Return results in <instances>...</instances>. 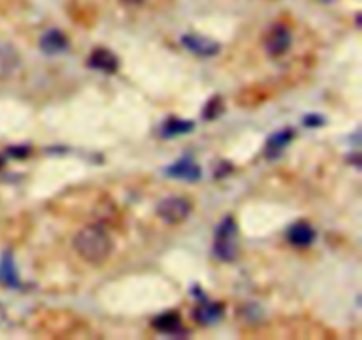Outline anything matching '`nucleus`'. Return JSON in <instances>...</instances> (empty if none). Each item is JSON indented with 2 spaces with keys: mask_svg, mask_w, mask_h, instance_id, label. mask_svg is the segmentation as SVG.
<instances>
[{
  "mask_svg": "<svg viewBox=\"0 0 362 340\" xmlns=\"http://www.w3.org/2000/svg\"><path fill=\"white\" fill-rule=\"evenodd\" d=\"M304 124L310 128H317V126H320V124H324V119H322L320 115H315V113H311V115L304 117Z\"/></svg>",
  "mask_w": 362,
  "mask_h": 340,
  "instance_id": "nucleus-16",
  "label": "nucleus"
},
{
  "mask_svg": "<svg viewBox=\"0 0 362 340\" xmlns=\"http://www.w3.org/2000/svg\"><path fill=\"white\" fill-rule=\"evenodd\" d=\"M223 317V305L214 303V301H209L207 298L202 300L200 307L194 310V321L200 322V324H214L219 319Z\"/></svg>",
  "mask_w": 362,
  "mask_h": 340,
  "instance_id": "nucleus-10",
  "label": "nucleus"
},
{
  "mask_svg": "<svg viewBox=\"0 0 362 340\" xmlns=\"http://www.w3.org/2000/svg\"><path fill=\"white\" fill-rule=\"evenodd\" d=\"M4 165V162H2V159H0V166H2Z\"/></svg>",
  "mask_w": 362,
  "mask_h": 340,
  "instance_id": "nucleus-19",
  "label": "nucleus"
},
{
  "mask_svg": "<svg viewBox=\"0 0 362 340\" xmlns=\"http://www.w3.org/2000/svg\"><path fill=\"white\" fill-rule=\"evenodd\" d=\"M124 2H131V4H136V2H141V0H124Z\"/></svg>",
  "mask_w": 362,
  "mask_h": 340,
  "instance_id": "nucleus-17",
  "label": "nucleus"
},
{
  "mask_svg": "<svg viewBox=\"0 0 362 340\" xmlns=\"http://www.w3.org/2000/svg\"><path fill=\"white\" fill-rule=\"evenodd\" d=\"M239 254V229L232 216H226L218 225L214 236V255L223 262H233Z\"/></svg>",
  "mask_w": 362,
  "mask_h": 340,
  "instance_id": "nucleus-2",
  "label": "nucleus"
},
{
  "mask_svg": "<svg viewBox=\"0 0 362 340\" xmlns=\"http://www.w3.org/2000/svg\"><path fill=\"white\" fill-rule=\"evenodd\" d=\"M317 237L313 227L306 222H297L293 225H290V229L286 230V239L293 244V246H310L311 243Z\"/></svg>",
  "mask_w": 362,
  "mask_h": 340,
  "instance_id": "nucleus-8",
  "label": "nucleus"
},
{
  "mask_svg": "<svg viewBox=\"0 0 362 340\" xmlns=\"http://www.w3.org/2000/svg\"><path fill=\"white\" fill-rule=\"evenodd\" d=\"M73 246L76 254L88 264H103L113 250V241L105 227L87 225L78 230Z\"/></svg>",
  "mask_w": 362,
  "mask_h": 340,
  "instance_id": "nucleus-1",
  "label": "nucleus"
},
{
  "mask_svg": "<svg viewBox=\"0 0 362 340\" xmlns=\"http://www.w3.org/2000/svg\"><path fill=\"white\" fill-rule=\"evenodd\" d=\"M182 45L184 48H187L191 53H194L198 57H214L221 50L218 42L198 34L182 35Z\"/></svg>",
  "mask_w": 362,
  "mask_h": 340,
  "instance_id": "nucleus-5",
  "label": "nucleus"
},
{
  "mask_svg": "<svg viewBox=\"0 0 362 340\" xmlns=\"http://www.w3.org/2000/svg\"><path fill=\"white\" fill-rule=\"evenodd\" d=\"M292 45V34L285 25H276L269 30L265 38V50L271 57H279L286 52Z\"/></svg>",
  "mask_w": 362,
  "mask_h": 340,
  "instance_id": "nucleus-4",
  "label": "nucleus"
},
{
  "mask_svg": "<svg viewBox=\"0 0 362 340\" xmlns=\"http://www.w3.org/2000/svg\"><path fill=\"white\" fill-rule=\"evenodd\" d=\"M0 283L6 287H18V283H20L16 266H14L11 254H6L0 261Z\"/></svg>",
  "mask_w": 362,
  "mask_h": 340,
  "instance_id": "nucleus-13",
  "label": "nucleus"
},
{
  "mask_svg": "<svg viewBox=\"0 0 362 340\" xmlns=\"http://www.w3.org/2000/svg\"><path fill=\"white\" fill-rule=\"evenodd\" d=\"M39 46L46 55H55V53H62L64 50H67V38L57 28H49L48 32L42 34Z\"/></svg>",
  "mask_w": 362,
  "mask_h": 340,
  "instance_id": "nucleus-9",
  "label": "nucleus"
},
{
  "mask_svg": "<svg viewBox=\"0 0 362 340\" xmlns=\"http://www.w3.org/2000/svg\"><path fill=\"white\" fill-rule=\"evenodd\" d=\"M318 2H332V0H318Z\"/></svg>",
  "mask_w": 362,
  "mask_h": 340,
  "instance_id": "nucleus-18",
  "label": "nucleus"
},
{
  "mask_svg": "<svg viewBox=\"0 0 362 340\" xmlns=\"http://www.w3.org/2000/svg\"><path fill=\"white\" fill-rule=\"evenodd\" d=\"M194 128V124L191 120H184V119H170L168 123L163 124L161 135L166 138L177 137V135H184L189 133L191 130Z\"/></svg>",
  "mask_w": 362,
  "mask_h": 340,
  "instance_id": "nucleus-14",
  "label": "nucleus"
},
{
  "mask_svg": "<svg viewBox=\"0 0 362 340\" xmlns=\"http://www.w3.org/2000/svg\"><path fill=\"white\" fill-rule=\"evenodd\" d=\"M152 326H154V329L166 333V335H175L182 329V321H180V315H177L175 312H166V314L158 315L152 321Z\"/></svg>",
  "mask_w": 362,
  "mask_h": 340,
  "instance_id": "nucleus-11",
  "label": "nucleus"
},
{
  "mask_svg": "<svg viewBox=\"0 0 362 340\" xmlns=\"http://www.w3.org/2000/svg\"><path fill=\"white\" fill-rule=\"evenodd\" d=\"M293 135L296 133H293L292 130H281V131H278V133L272 135V137L267 140V147H265V152L269 154V158H274V156H278L279 152H281L283 149H285L286 145L292 142Z\"/></svg>",
  "mask_w": 362,
  "mask_h": 340,
  "instance_id": "nucleus-12",
  "label": "nucleus"
},
{
  "mask_svg": "<svg viewBox=\"0 0 362 340\" xmlns=\"http://www.w3.org/2000/svg\"><path fill=\"white\" fill-rule=\"evenodd\" d=\"M88 66L101 73H115L119 69V59L113 52L106 48H98L88 57Z\"/></svg>",
  "mask_w": 362,
  "mask_h": 340,
  "instance_id": "nucleus-7",
  "label": "nucleus"
},
{
  "mask_svg": "<svg viewBox=\"0 0 362 340\" xmlns=\"http://www.w3.org/2000/svg\"><path fill=\"white\" fill-rule=\"evenodd\" d=\"M221 112H223L221 98H212L211 101L205 105L204 117H205V119H216L218 115H221Z\"/></svg>",
  "mask_w": 362,
  "mask_h": 340,
  "instance_id": "nucleus-15",
  "label": "nucleus"
},
{
  "mask_svg": "<svg viewBox=\"0 0 362 340\" xmlns=\"http://www.w3.org/2000/svg\"><path fill=\"white\" fill-rule=\"evenodd\" d=\"M166 174L170 177H175V179H184V181H198L202 177V169L197 165V162L191 158H182L179 162H175L173 165H170L166 169Z\"/></svg>",
  "mask_w": 362,
  "mask_h": 340,
  "instance_id": "nucleus-6",
  "label": "nucleus"
},
{
  "mask_svg": "<svg viewBox=\"0 0 362 340\" xmlns=\"http://www.w3.org/2000/svg\"><path fill=\"white\" fill-rule=\"evenodd\" d=\"M156 212L165 223L177 225L191 215V202L186 197H179V195L165 197L156 208Z\"/></svg>",
  "mask_w": 362,
  "mask_h": 340,
  "instance_id": "nucleus-3",
  "label": "nucleus"
}]
</instances>
